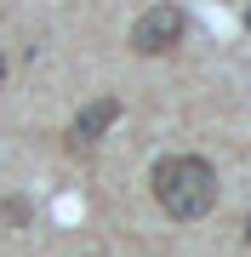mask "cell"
I'll use <instances>...</instances> for the list:
<instances>
[{"mask_svg": "<svg viewBox=\"0 0 251 257\" xmlns=\"http://www.w3.org/2000/svg\"><path fill=\"white\" fill-rule=\"evenodd\" d=\"M114 120H120V97H92L75 120H69V143H75V149H92Z\"/></svg>", "mask_w": 251, "mask_h": 257, "instance_id": "obj_3", "label": "cell"}, {"mask_svg": "<svg viewBox=\"0 0 251 257\" xmlns=\"http://www.w3.org/2000/svg\"><path fill=\"white\" fill-rule=\"evenodd\" d=\"M245 246H251V217H245Z\"/></svg>", "mask_w": 251, "mask_h": 257, "instance_id": "obj_6", "label": "cell"}, {"mask_svg": "<svg viewBox=\"0 0 251 257\" xmlns=\"http://www.w3.org/2000/svg\"><path fill=\"white\" fill-rule=\"evenodd\" d=\"M0 86H6V57H0Z\"/></svg>", "mask_w": 251, "mask_h": 257, "instance_id": "obj_5", "label": "cell"}, {"mask_svg": "<svg viewBox=\"0 0 251 257\" xmlns=\"http://www.w3.org/2000/svg\"><path fill=\"white\" fill-rule=\"evenodd\" d=\"M245 29H251V12H245Z\"/></svg>", "mask_w": 251, "mask_h": 257, "instance_id": "obj_7", "label": "cell"}, {"mask_svg": "<svg viewBox=\"0 0 251 257\" xmlns=\"http://www.w3.org/2000/svg\"><path fill=\"white\" fill-rule=\"evenodd\" d=\"M149 183H154V200L171 223H200L217 206V172L200 155H166Z\"/></svg>", "mask_w": 251, "mask_h": 257, "instance_id": "obj_1", "label": "cell"}, {"mask_svg": "<svg viewBox=\"0 0 251 257\" xmlns=\"http://www.w3.org/2000/svg\"><path fill=\"white\" fill-rule=\"evenodd\" d=\"M183 35H188V12L171 6V0H160V6H149L137 23H131V52L137 57H166Z\"/></svg>", "mask_w": 251, "mask_h": 257, "instance_id": "obj_2", "label": "cell"}, {"mask_svg": "<svg viewBox=\"0 0 251 257\" xmlns=\"http://www.w3.org/2000/svg\"><path fill=\"white\" fill-rule=\"evenodd\" d=\"M0 217L6 223H29V200H0Z\"/></svg>", "mask_w": 251, "mask_h": 257, "instance_id": "obj_4", "label": "cell"}]
</instances>
